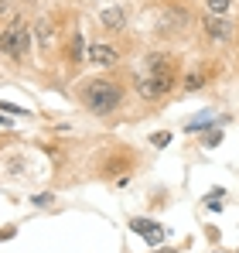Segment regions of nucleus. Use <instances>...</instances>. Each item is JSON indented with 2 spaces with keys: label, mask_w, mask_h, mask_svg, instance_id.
<instances>
[{
  "label": "nucleus",
  "mask_w": 239,
  "mask_h": 253,
  "mask_svg": "<svg viewBox=\"0 0 239 253\" xmlns=\"http://www.w3.org/2000/svg\"><path fill=\"white\" fill-rule=\"evenodd\" d=\"M174 83H178V62H174L171 55H164V51L147 55V62H144V65L137 69V76H133L137 92L147 96V99H158L164 92H171Z\"/></svg>",
  "instance_id": "1"
},
{
  "label": "nucleus",
  "mask_w": 239,
  "mask_h": 253,
  "mask_svg": "<svg viewBox=\"0 0 239 253\" xmlns=\"http://www.w3.org/2000/svg\"><path fill=\"white\" fill-rule=\"evenodd\" d=\"M219 140H222V133H219V130H212V133H208V137H205V147H215V144H219Z\"/></svg>",
  "instance_id": "11"
},
{
  "label": "nucleus",
  "mask_w": 239,
  "mask_h": 253,
  "mask_svg": "<svg viewBox=\"0 0 239 253\" xmlns=\"http://www.w3.org/2000/svg\"><path fill=\"white\" fill-rule=\"evenodd\" d=\"M205 3H208V10H212V14H219V17L229 10V0H205Z\"/></svg>",
  "instance_id": "9"
},
{
  "label": "nucleus",
  "mask_w": 239,
  "mask_h": 253,
  "mask_svg": "<svg viewBox=\"0 0 239 253\" xmlns=\"http://www.w3.org/2000/svg\"><path fill=\"white\" fill-rule=\"evenodd\" d=\"M79 99H82V106L92 110L96 117H110L113 110H120V103H123V89L113 79H89L79 89Z\"/></svg>",
  "instance_id": "2"
},
{
  "label": "nucleus",
  "mask_w": 239,
  "mask_h": 253,
  "mask_svg": "<svg viewBox=\"0 0 239 253\" xmlns=\"http://www.w3.org/2000/svg\"><path fill=\"white\" fill-rule=\"evenodd\" d=\"M201 28H205V35H208V38H215V42H229V35H233V24H229L226 17H219V14H215V17H208Z\"/></svg>",
  "instance_id": "5"
},
{
  "label": "nucleus",
  "mask_w": 239,
  "mask_h": 253,
  "mask_svg": "<svg viewBox=\"0 0 239 253\" xmlns=\"http://www.w3.org/2000/svg\"><path fill=\"white\" fill-rule=\"evenodd\" d=\"M69 51H72V55H69L72 62H79V58H85V42H82V35H79V31L72 35V42H69Z\"/></svg>",
  "instance_id": "8"
},
{
  "label": "nucleus",
  "mask_w": 239,
  "mask_h": 253,
  "mask_svg": "<svg viewBox=\"0 0 239 253\" xmlns=\"http://www.w3.org/2000/svg\"><path fill=\"white\" fill-rule=\"evenodd\" d=\"M130 229H133V233H140L151 247H158L160 240H164V226H158L154 219H130Z\"/></svg>",
  "instance_id": "4"
},
{
  "label": "nucleus",
  "mask_w": 239,
  "mask_h": 253,
  "mask_svg": "<svg viewBox=\"0 0 239 253\" xmlns=\"http://www.w3.org/2000/svg\"><path fill=\"white\" fill-rule=\"evenodd\" d=\"M28 48H31V35H28V28H24L21 21H14V24H7V28L0 31V51H3V55L24 58Z\"/></svg>",
  "instance_id": "3"
},
{
  "label": "nucleus",
  "mask_w": 239,
  "mask_h": 253,
  "mask_svg": "<svg viewBox=\"0 0 239 253\" xmlns=\"http://www.w3.org/2000/svg\"><path fill=\"white\" fill-rule=\"evenodd\" d=\"M160 253H174V250H160Z\"/></svg>",
  "instance_id": "12"
},
{
  "label": "nucleus",
  "mask_w": 239,
  "mask_h": 253,
  "mask_svg": "<svg viewBox=\"0 0 239 253\" xmlns=\"http://www.w3.org/2000/svg\"><path fill=\"white\" fill-rule=\"evenodd\" d=\"M123 24H126V14H123L120 7L103 10V28H106V31H123Z\"/></svg>",
  "instance_id": "7"
},
{
  "label": "nucleus",
  "mask_w": 239,
  "mask_h": 253,
  "mask_svg": "<svg viewBox=\"0 0 239 253\" xmlns=\"http://www.w3.org/2000/svg\"><path fill=\"white\" fill-rule=\"evenodd\" d=\"M167 140H171V133H167V130H160V133H154V147H164Z\"/></svg>",
  "instance_id": "10"
},
{
  "label": "nucleus",
  "mask_w": 239,
  "mask_h": 253,
  "mask_svg": "<svg viewBox=\"0 0 239 253\" xmlns=\"http://www.w3.org/2000/svg\"><path fill=\"white\" fill-rule=\"evenodd\" d=\"M85 58L92 65H113L120 55H117V48H110V44H89L85 48Z\"/></svg>",
  "instance_id": "6"
}]
</instances>
